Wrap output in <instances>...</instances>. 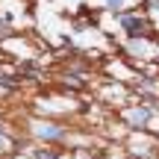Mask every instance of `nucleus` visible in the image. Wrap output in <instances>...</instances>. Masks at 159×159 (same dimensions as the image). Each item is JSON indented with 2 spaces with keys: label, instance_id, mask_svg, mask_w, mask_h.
<instances>
[{
  "label": "nucleus",
  "instance_id": "f257e3e1",
  "mask_svg": "<svg viewBox=\"0 0 159 159\" xmlns=\"http://www.w3.org/2000/svg\"><path fill=\"white\" fill-rule=\"evenodd\" d=\"M121 27H124L130 35H142L148 24H144V18H136V15H124V18H121Z\"/></svg>",
  "mask_w": 159,
  "mask_h": 159
},
{
  "label": "nucleus",
  "instance_id": "f03ea898",
  "mask_svg": "<svg viewBox=\"0 0 159 159\" xmlns=\"http://www.w3.org/2000/svg\"><path fill=\"white\" fill-rule=\"evenodd\" d=\"M124 118L130 121L133 127H144V124H148V118H150V109H130Z\"/></svg>",
  "mask_w": 159,
  "mask_h": 159
},
{
  "label": "nucleus",
  "instance_id": "7ed1b4c3",
  "mask_svg": "<svg viewBox=\"0 0 159 159\" xmlns=\"http://www.w3.org/2000/svg\"><path fill=\"white\" fill-rule=\"evenodd\" d=\"M39 136H44V139H59V136H62V130H59V127H39Z\"/></svg>",
  "mask_w": 159,
  "mask_h": 159
},
{
  "label": "nucleus",
  "instance_id": "20e7f679",
  "mask_svg": "<svg viewBox=\"0 0 159 159\" xmlns=\"http://www.w3.org/2000/svg\"><path fill=\"white\" fill-rule=\"evenodd\" d=\"M130 47H133V50H136V53H148V44H144V41H139V35H133Z\"/></svg>",
  "mask_w": 159,
  "mask_h": 159
},
{
  "label": "nucleus",
  "instance_id": "39448f33",
  "mask_svg": "<svg viewBox=\"0 0 159 159\" xmlns=\"http://www.w3.org/2000/svg\"><path fill=\"white\" fill-rule=\"evenodd\" d=\"M106 6H109V9H121V6H124V0H106Z\"/></svg>",
  "mask_w": 159,
  "mask_h": 159
},
{
  "label": "nucleus",
  "instance_id": "423d86ee",
  "mask_svg": "<svg viewBox=\"0 0 159 159\" xmlns=\"http://www.w3.org/2000/svg\"><path fill=\"white\" fill-rule=\"evenodd\" d=\"M35 156H39V159H56L53 153H35Z\"/></svg>",
  "mask_w": 159,
  "mask_h": 159
},
{
  "label": "nucleus",
  "instance_id": "0eeeda50",
  "mask_svg": "<svg viewBox=\"0 0 159 159\" xmlns=\"http://www.w3.org/2000/svg\"><path fill=\"white\" fill-rule=\"evenodd\" d=\"M6 148H9V142H6V139L0 136V150H6Z\"/></svg>",
  "mask_w": 159,
  "mask_h": 159
},
{
  "label": "nucleus",
  "instance_id": "6e6552de",
  "mask_svg": "<svg viewBox=\"0 0 159 159\" xmlns=\"http://www.w3.org/2000/svg\"><path fill=\"white\" fill-rule=\"evenodd\" d=\"M148 6H150V9H159V0H150Z\"/></svg>",
  "mask_w": 159,
  "mask_h": 159
}]
</instances>
